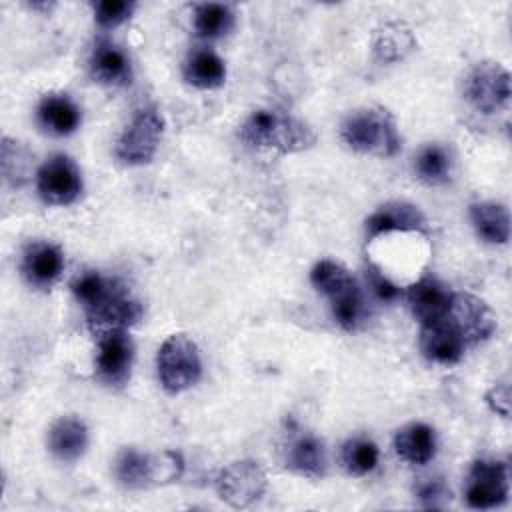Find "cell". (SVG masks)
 <instances>
[{
    "mask_svg": "<svg viewBox=\"0 0 512 512\" xmlns=\"http://www.w3.org/2000/svg\"><path fill=\"white\" fill-rule=\"evenodd\" d=\"M240 138L250 146L276 150L280 154L302 152L316 140L308 124L276 110H254L244 120Z\"/></svg>",
    "mask_w": 512,
    "mask_h": 512,
    "instance_id": "6da1fadb",
    "label": "cell"
},
{
    "mask_svg": "<svg viewBox=\"0 0 512 512\" xmlns=\"http://www.w3.org/2000/svg\"><path fill=\"white\" fill-rule=\"evenodd\" d=\"M340 134L348 148L362 154L394 156L400 148L396 124L382 108L354 110L342 122Z\"/></svg>",
    "mask_w": 512,
    "mask_h": 512,
    "instance_id": "7a4b0ae2",
    "label": "cell"
},
{
    "mask_svg": "<svg viewBox=\"0 0 512 512\" xmlns=\"http://www.w3.org/2000/svg\"><path fill=\"white\" fill-rule=\"evenodd\" d=\"M158 378L166 392L180 394L194 386L202 374V360L194 340L186 334L168 336L156 358Z\"/></svg>",
    "mask_w": 512,
    "mask_h": 512,
    "instance_id": "3957f363",
    "label": "cell"
},
{
    "mask_svg": "<svg viewBox=\"0 0 512 512\" xmlns=\"http://www.w3.org/2000/svg\"><path fill=\"white\" fill-rule=\"evenodd\" d=\"M182 472V460L176 452H162L158 456L126 448L118 454L114 474L126 488H146L152 484L172 482Z\"/></svg>",
    "mask_w": 512,
    "mask_h": 512,
    "instance_id": "277c9868",
    "label": "cell"
},
{
    "mask_svg": "<svg viewBox=\"0 0 512 512\" xmlns=\"http://www.w3.org/2000/svg\"><path fill=\"white\" fill-rule=\"evenodd\" d=\"M164 130V120L156 108H142L120 134L116 156L130 166L146 164L154 158Z\"/></svg>",
    "mask_w": 512,
    "mask_h": 512,
    "instance_id": "5b68a950",
    "label": "cell"
},
{
    "mask_svg": "<svg viewBox=\"0 0 512 512\" xmlns=\"http://www.w3.org/2000/svg\"><path fill=\"white\" fill-rule=\"evenodd\" d=\"M36 190L50 206L72 204L82 192V176L74 160L66 154L50 156L36 174Z\"/></svg>",
    "mask_w": 512,
    "mask_h": 512,
    "instance_id": "8992f818",
    "label": "cell"
},
{
    "mask_svg": "<svg viewBox=\"0 0 512 512\" xmlns=\"http://www.w3.org/2000/svg\"><path fill=\"white\" fill-rule=\"evenodd\" d=\"M466 98L484 114H496L510 100V74L498 62L476 64L466 80Z\"/></svg>",
    "mask_w": 512,
    "mask_h": 512,
    "instance_id": "52a82bcc",
    "label": "cell"
},
{
    "mask_svg": "<svg viewBox=\"0 0 512 512\" xmlns=\"http://www.w3.org/2000/svg\"><path fill=\"white\" fill-rule=\"evenodd\" d=\"M216 490L232 508H246L266 490V474L254 460L228 464L216 478Z\"/></svg>",
    "mask_w": 512,
    "mask_h": 512,
    "instance_id": "ba28073f",
    "label": "cell"
},
{
    "mask_svg": "<svg viewBox=\"0 0 512 512\" xmlns=\"http://www.w3.org/2000/svg\"><path fill=\"white\" fill-rule=\"evenodd\" d=\"M508 498V468L500 460H476L466 482V502L476 510L500 506Z\"/></svg>",
    "mask_w": 512,
    "mask_h": 512,
    "instance_id": "9c48e42d",
    "label": "cell"
},
{
    "mask_svg": "<svg viewBox=\"0 0 512 512\" xmlns=\"http://www.w3.org/2000/svg\"><path fill=\"white\" fill-rule=\"evenodd\" d=\"M134 344L124 330H106L98 338L96 374L108 386H122L130 378Z\"/></svg>",
    "mask_w": 512,
    "mask_h": 512,
    "instance_id": "30bf717a",
    "label": "cell"
},
{
    "mask_svg": "<svg viewBox=\"0 0 512 512\" xmlns=\"http://www.w3.org/2000/svg\"><path fill=\"white\" fill-rule=\"evenodd\" d=\"M448 318L458 328L466 344H476L490 338L496 328V318L486 306V302L466 292L452 294Z\"/></svg>",
    "mask_w": 512,
    "mask_h": 512,
    "instance_id": "8fae6325",
    "label": "cell"
},
{
    "mask_svg": "<svg viewBox=\"0 0 512 512\" xmlns=\"http://www.w3.org/2000/svg\"><path fill=\"white\" fill-rule=\"evenodd\" d=\"M466 342L452 320L446 316L438 322L422 326L420 332V350L422 354L436 364H456L464 354Z\"/></svg>",
    "mask_w": 512,
    "mask_h": 512,
    "instance_id": "7c38bea8",
    "label": "cell"
},
{
    "mask_svg": "<svg viewBox=\"0 0 512 512\" xmlns=\"http://www.w3.org/2000/svg\"><path fill=\"white\" fill-rule=\"evenodd\" d=\"M86 314L92 328L106 332V330H124L136 324L140 320L142 308L128 294V290L118 282L116 288L108 294V298Z\"/></svg>",
    "mask_w": 512,
    "mask_h": 512,
    "instance_id": "4fadbf2b",
    "label": "cell"
},
{
    "mask_svg": "<svg viewBox=\"0 0 512 512\" xmlns=\"http://www.w3.org/2000/svg\"><path fill=\"white\" fill-rule=\"evenodd\" d=\"M64 270V256L52 242H30L22 254V274L30 286L48 288Z\"/></svg>",
    "mask_w": 512,
    "mask_h": 512,
    "instance_id": "5bb4252c",
    "label": "cell"
},
{
    "mask_svg": "<svg viewBox=\"0 0 512 512\" xmlns=\"http://www.w3.org/2000/svg\"><path fill=\"white\" fill-rule=\"evenodd\" d=\"M424 228V214L408 202H386L366 220L368 238L388 232H424Z\"/></svg>",
    "mask_w": 512,
    "mask_h": 512,
    "instance_id": "9a60e30c",
    "label": "cell"
},
{
    "mask_svg": "<svg viewBox=\"0 0 512 512\" xmlns=\"http://www.w3.org/2000/svg\"><path fill=\"white\" fill-rule=\"evenodd\" d=\"M408 304L412 314L424 326L448 316L452 294L446 290L442 282L426 276L408 288Z\"/></svg>",
    "mask_w": 512,
    "mask_h": 512,
    "instance_id": "2e32d148",
    "label": "cell"
},
{
    "mask_svg": "<svg viewBox=\"0 0 512 512\" xmlns=\"http://www.w3.org/2000/svg\"><path fill=\"white\" fill-rule=\"evenodd\" d=\"M90 74L100 84L124 86L132 80V64L120 46L100 38L90 54Z\"/></svg>",
    "mask_w": 512,
    "mask_h": 512,
    "instance_id": "e0dca14e",
    "label": "cell"
},
{
    "mask_svg": "<svg viewBox=\"0 0 512 512\" xmlns=\"http://www.w3.org/2000/svg\"><path fill=\"white\" fill-rule=\"evenodd\" d=\"M284 464L300 476L322 478L326 474V448L314 434L300 432L290 436L284 448Z\"/></svg>",
    "mask_w": 512,
    "mask_h": 512,
    "instance_id": "ac0fdd59",
    "label": "cell"
},
{
    "mask_svg": "<svg viewBox=\"0 0 512 512\" xmlns=\"http://www.w3.org/2000/svg\"><path fill=\"white\" fill-rule=\"evenodd\" d=\"M38 124L54 134V136H68L76 132L80 126V108L68 94H46L36 108Z\"/></svg>",
    "mask_w": 512,
    "mask_h": 512,
    "instance_id": "d6986e66",
    "label": "cell"
},
{
    "mask_svg": "<svg viewBox=\"0 0 512 512\" xmlns=\"http://www.w3.org/2000/svg\"><path fill=\"white\" fill-rule=\"evenodd\" d=\"M88 444V428L80 418L64 416L48 432V448L62 462L78 460Z\"/></svg>",
    "mask_w": 512,
    "mask_h": 512,
    "instance_id": "ffe728a7",
    "label": "cell"
},
{
    "mask_svg": "<svg viewBox=\"0 0 512 512\" xmlns=\"http://www.w3.org/2000/svg\"><path fill=\"white\" fill-rule=\"evenodd\" d=\"M394 448L398 456L410 464H426L436 452V434L424 422L406 424L396 432Z\"/></svg>",
    "mask_w": 512,
    "mask_h": 512,
    "instance_id": "44dd1931",
    "label": "cell"
},
{
    "mask_svg": "<svg viewBox=\"0 0 512 512\" xmlns=\"http://www.w3.org/2000/svg\"><path fill=\"white\" fill-rule=\"evenodd\" d=\"M476 234L488 244H506L510 238L508 210L498 202H476L470 206Z\"/></svg>",
    "mask_w": 512,
    "mask_h": 512,
    "instance_id": "7402d4cb",
    "label": "cell"
},
{
    "mask_svg": "<svg viewBox=\"0 0 512 512\" xmlns=\"http://www.w3.org/2000/svg\"><path fill=\"white\" fill-rule=\"evenodd\" d=\"M184 78L196 88H218L226 78V66L210 48H196L184 62Z\"/></svg>",
    "mask_w": 512,
    "mask_h": 512,
    "instance_id": "603a6c76",
    "label": "cell"
},
{
    "mask_svg": "<svg viewBox=\"0 0 512 512\" xmlns=\"http://www.w3.org/2000/svg\"><path fill=\"white\" fill-rule=\"evenodd\" d=\"M194 30L204 40H218L234 28V12L226 4L204 2L194 8Z\"/></svg>",
    "mask_w": 512,
    "mask_h": 512,
    "instance_id": "cb8c5ba5",
    "label": "cell"
},
{
    "mask_svg": "<svg viewBox=\"0 0 512 512\" xmlns=\"http://www.w3.org/2000/svg\"><path fill=\"white\" fill-rule=\"evenodd\" d=\"M116 284L118 280L114 278H106L100 272L86 270L74 278L72 294L84 306V310L90 312L108 298V294L116 288Z\"/></svg>",
    "mask_w": 512,
    "mask_h": 512,
    "instance_id": "d4e9b609",
    "label": "cell"
},
{
    "mask_svg": "<svg viewBox=\"0 0 512 512\" xmlns=\"http://www.w3.org/2000/svg\"><path fill=\"white\" fill-rule=\"evenodd\" d=\"M310 282L318 292H322L328 298H334L356 284L352 274L340 262L334 260H320L310 272Z\"/></svg>",
    "mask_w": 512,
    "mask_h": 512,
    "instance_id": "484cf974",
    "label": "cell"
},
{
    "mask_svg": "<svg viewBox=\"0 0 512 512\" xmlns=\"http://www.w3.org/2000/svg\"><path fill=\"white\" fill-rule=\"evenodd\" d=\"M342 466L352 476H366L378 464V446L362 436L350 438L342 446Z\"/></svg>",
    "mask_w": 512,
    "mask_h": 512,
    "instance_id": "4316f807",
    "label": "cell"
},
{
    "mask_svg": "<svg viewBox=\"0 0 512 512\" xmlns=\"http://www.w3.org/2000/svg\"><path fill=\"white\" fill-rule=\"evenodd\" d=\"M450 156L446 152V148L438 146V144H430L426 148L420 150V154L416 156V174L422 182L436 186V184H444L450 176Z\"/></svg>",
    "mask_w": 512,
    "mask_h": 512,
    "instance_id": "83f0119b",
    "label": "cell"
},
{
    "mask_svg": "<svg viewBox=\"0 0 512 512\" xmlns=\"http://www.w3.org/2000/svg\"><path fill=\"white\" fill-rule=\"evenodd\" d=\"M330 304H332V314H334L336 322L344 330H354L360 324V320L364 316V298H362L358 284H354L352 288L330 298Z\"/></svg>",
    "mask_w": 512,
    "mask_h": 512,
    "instance_id": "f1b7e54d",
    "label": "cell"
},
{
    "mask_svg": "<svg viewBox=\"0 0 512 512\" xmlns=\"http://www.w3.org/2000/svg\"><path fill=\"white\" fill-rule=\"evenodd\" d=\"M136 4L134 2H126V0H104V2H96L94 4V20L100 28L110 30L120 26L122 22H126L132 12H134Z\"/></svg>",
    "mask_w": 512,
    "mask_h": 512,
    "instance_id": "f546056e",
    "label": "cell"
},
{
    "mask_svg": "<svg viewBox=\"0 0 512 512\" xmlns=\"http://www.w3.org/2000/svg\"><path fill=\"white\" fill-rule=\"evenodd\" d=\"M366 282L370 286V290L374 292V296L378 300H384V302H392L400 296V288L396 284L390 282V278H386L380 268H376L374 264H368L366 266Z\"/></svg>",
    "mask_w": 512,
    "mask_h": 512,
    "instance_id": "4dcf8cb0",
    "label": "cell"
},
{
    "mask_svg": "<svg viewBox=\"0 0 512 512\" xmlns=\"http://www.w3.org/2000/svg\"><path fill=\"white\" fill-rule=\"evenodd\" d=\"M416 496L420 498V502L426 506V508H442L444 502L448 500L450 492L446 490V486L440 482V480H428V482H422L416 490Z\"/></svg>",
    "mask_w": 512,
    "mask_h": 512,
    "instance_id": "1f68e13d",
    "label": "cell"
}]
</instances>
